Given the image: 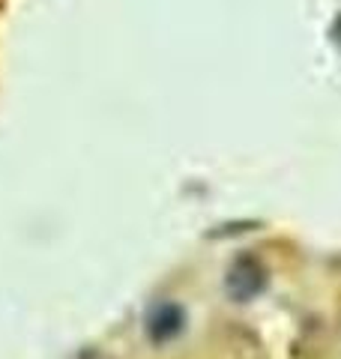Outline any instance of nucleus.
I'll use <instances>...</instances> for the list:
<instances>
[{
  "instance_id": "obj_2",
  "label": "nucleus",
  "mask_w": 341,
  "mask_h": 359,
  "mask_svg": "<svg viewBox=\"0 0 341 359\" xmlns=\"http://www.w3.org/2000/svg\"><path fill=\"white\" fill-rule=\"evenodd\" d=\"M183 330V311L174 302H165V306L153 309V314L147 318V332H150L153 341H168Z\"/></svg>"
},
{
  "instance_id": "obj_1",
  "label": "nucleus",
  "mask_w": 341,
  "mask_h": 359,
  "mask_svg": "<svg viewBox=\"0 0 341 359\" xmlns=\"http://www.w3.org/2000/svg\"><path fill=\"white\" fill-rule=\"evenodd\" d=\"M264 266H260L255 257H240L234 266H231V273H227V294H231L234 299H252L260 287H264Z\"/></svg>"
}]
</instances>
